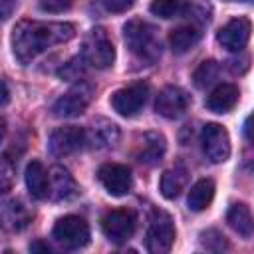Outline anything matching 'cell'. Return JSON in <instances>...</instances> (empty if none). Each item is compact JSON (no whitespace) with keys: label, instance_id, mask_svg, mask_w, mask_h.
I'll return each instance as SVG.
<instances>
[{"label":"cell","instance_id":"10","mask_svg":"<svg viewBox=\"0 0 254 254\" xmlns=\"http://www.w3.org/2000/svg\"><path fill=\"white\" fill-rule=\"evenodd\" d=\"M85 143H87L85 129L75 127V125H64V127H58V129L50 135L48 147H50V153H52V155H56V157H65V155L77 153Z\"/></svg>","mask_w":254,"mask_h":254},{"label":"cell","instance_id":"34","mask_svg":"<svg viewBox=\"0 0 254 254\" xmlns=\"http://www.w3.org/2000/svg\"><path fill=\"white\" fill-rule=\"evenodd\" d=\"M228 2H254V0H228Z\"/></svg>","mask_w":254,"mask_h":254},{"label":"cell","instance_id":"33","mask_svg":"<svg viewBox=\"0 0 254 254\" xmlns=\"http://www.w3.org/2000/svg\"><path fill=\"white\" fill-rule=\"evenodd\" d=\"M2 85H4V97H2V105H6V103H8V97H10V91H8V83H6V79L2 81Z\"/></svg>","mask_w":254,"mask_h":254},{"label":"cell","instance_id":"27","mask_svg":"<svg viewBox=\"0 0 254 254\" xmlns=\"http://www.w3.org/2000/svg\"><path fill=\"white\" fill-rule=\"evenodd\" d=\"M85 62H83V58H73L71 62H67L62 69H60V75L64 77V79H69V81H75V79H79L81 75H83V71H85Z\"/></svg>","mask_w":254,"mask_h":254},{"label":"cell","instance_id":"6","mask_svg":"<svg viewBox=\"0 0 254 254\" xmlns=\"http://www.w3.org/2000/svg\"><path fill=\"white\" fill-rule=\"evenodd\" d=\"M91 97H93V87L87 81H77L54 103L52 111L56 117H62V119L77 117L87 109V105L91 103Z\"/></svg>","mask_w":254,"mask_h":254},{"label":"cell","instance_id":"15","mask_svg":"<svg viewBox=\"0 0 254 254\" xmlns=\"http://www.w3.org/2000/svg\"><path fill=\"white\" fill-rule=\"evenodd\" d=\"M77 192V183L69 175L67 169L56 165L50 169V198L52 200H67Z\"/></svg>","mask_w":254,"mask_h":254},{"label":"cell","instance_id":"32","mask_svg":"<svg viewBox=\"0 0 254 254\" xmlns=\"http://www.w3.org/2000/svg\"><path fill=\"white\" fill-rule=\"evenodd\" d=\"M30 252H44V254H50L52 250H50V246H48L44 240H34V242L30 244Z\"/></svg>","mask_w":254,"mask_h":254},{"label":"cell","instance_id":"3","mask_svg":"<svg viewBox=\"0 0 254 254\" xmlns=\"http://www.w3.org/2000/svg\"><path fill=\"white\" fill-rule=\"evenodd\" d=\"M81 58L95 69H107L115 62V48L103 28H93L81 46Z\"/></svg>","mask_w":254,"mask_h":254},{"label":"cell","instance_id":"14","mask_svg":"<svg viewBox=\"0 0 254 254\" xmlns=\"http://www.w3.org/2000/svg\"><path fill=\"white\" fill-rule=\"evenodd\" d=\"M167 151V141L161 133L157 131H147L141 135L137 149H135V159L143 165H157Z\"/></svg>","mask_w":254,"mask_h":254},{"label":"cell","instance_id":"19","mask_svg":"<svg viewBox=\"0 0 254 254\" xmlns=\"http://www.w3.org/2000/svg\"><path fill=\"white\" fill-rule=\"evenodd\" d=\"M226 222L240 236H252L254 234V216H252L250 208L242 202H234V204L228 206Z\"/></svg>","mask_w":254,"mask_h":254},{"label":"cell","instance_id":"29","mask_svg":"<svg viewBox=\"0 0 254 254\" xmlns=\"http://www.w3.org/2000/svg\"><path fill=\"white\" fill-rule=\"evenodd\" d=\"M133 4L135 0H103V6L109 12H127Z\"/></svg>","mask_w":254,"mask_h":254},{"label":"cell","instance_id":"13","mask_svg":"<svg viewBox=\"0 0 254 254\" xmlns=\"http://www.w3.org/2000/svg\"><path fill=\"white\" fill-rule=\"evenodd\" d=\"M250 32H252V26L246 18L238 16V18H232L228 20L216 34V40L218 44L228 50V52H240L248 40H250Z\"/></svg>","mask_w":254,"mask_h":254},{"label":"cell","instance_id":"28","mask_svg":"<svg viewBox=\"0 0 254 254\" xmlns=\"http://www.w3.org/2000/svg\"><path fill=\"white\" fill-rule=\"evenodd\" d=\"M71 4H73V0H40V8L44 12H50V14L65 12L71 8Z\"/></svg>","mask_w":254,"mask_h":254},{"label":"cell","instance_id":"4","mask_svg":"<svg viewBox=\"0 0 254 254\" xmlns=\"http://www.w3.org/2000/svg\"><path fill=\"white\" fill-rule=\"evenodd\" d=\"M175 224L169 212L155 208L149 220V228H147V238H145V246L149 252L153 254H165L171 250L173 242H175Z\"/></svg>","mask_w":254,"mask_h":254},{"label":"cell","instance_id":"5","mask_svg":"<svg viewBox=\"0 0 254 254\" xmlns=\"http://www.w3.org/2000/svg\"><path fill=\"white\" fill-rule=\"evenodd\" d=\"M56 242L67 250H79L89 242V226L81 216L67 214L62 216L52 230Z\"/></svg>","mask_w":254,"mask_h":254},{"label":"cell","instance_id":"16","mask_svg":"<svg viewBox=\"0 0 254 254\" xmlns=\"http://www.w3.org/2000/svg\"><path fill=\"white\" fill-rule=\"evenodd\" d=\"M85 135H87V145L93 147V149H107V147H113L119 141L117 125L107 121V119L93 121V125L85 131Z\"/></svg>","mask_w":254,"mask_h":254},{"label":"cell","instance_id":"8","mask_svg":"<svg viewBox=\"0 0 254 254\" xmlns=\"http://www.w3.org/2000/svg\"><path fill=\"white\" fill-rule=\"evenodd\" d=\"M147 97H149V85L145 81H137L117 89L111 95V107L123 117H133L143 109Z\"/></svg>","mask_w":254,"mask_h":254},{"label":"cell","instance_id":"7","mask_svg":"<svg viewBox=\"0 0 254 254\" xmlns=\"http://www.w3.org/2000/svg\"><path fill=\"white\" fill-rule=\"evenodd\" d=\"M135 226H137V220H135V214L131 210H125V208H115V210H109L103 218H101V230L105 234V238L113 244H123L127 242L133 232H135Z\"/></svg>","mask_w":254,"mask_h":254},{"label":"cell","instance_id":"17","mask_svg":"<svg viewBox=\"0 0 254 254\" xmlns=\"http://www.w3.org/2000/svg\"><path fill=\"white\" fill-rule=\"evenodd\" d=\"M26 187L34 198H46L50 196V173L40 161H30L24 173Z\"/></svg>","mask_w":254,"mask_h":254},{"label":"cell","instance_id":"30","mask_svg":"<svg viewBox=\"0 0 254 254\" xmlns=\"http://www.w3.org/2000/svg\"><path fill=\"white\" fill-rule=\"evenodd\" d=\"M10 183H12V167L8 165V157L4 155V159H2V189L8 190Z\"/></svg>","mask_w":254,"mask_h":254},{"label":"cell","instance_id":"18","mask_svg":"<svg viewBox=\"0 0 254 254\" xmlns=\"http://www.w3.org/2000/svg\"><path fill=\"white\" fill-rule=\"evenodd\" d=\"M238 95L240 93H238V87L236 85H232V83H220L206 97V107L212 113H228L236 105Z\"/></svg>","mask_w":254,"mask_h":254},{"label":"cell","instance_id":"31","mask_svg":"<svg viewBox=\"0 0 254 254\" xmlns=\"http://www.w3.org/2000/svg\"><path fill=\"white\" fill-rule=\"evenodd\" d=\"M242 131H244V137L254 145V113L252 115H248L246 117V121H244V127H242Z\"/></svg>","mask_w":254,"mask_h":254},{"label":"cell","instance_id":"22","mask_svg":"<svg viewBox=\"0 0 254 254\" xmlns=\"http://www.w3.org/2000/svg\"><path fill=\"white\" fill-rule=\"evenodd\" d=\"M2 216H4V222L6 226H10L12 230H24L32 218H34V212L22 202V200H8L4 204V210H2Z\"/></svg>","mask_w":254,"mask_h":254},{"label":"cell","instance_id":"20","mask_svg":"<svg viewBox=\"0 0 254 254\" xmlns=\"http://www.w3.org/2000/svg\"><path fill=\"white\" fill-rule=\"evenodd\" d=\"M200 36H202V32L194 24L179 26V28H175L169 34V44H171V48H173L175 54H185V52H189L190 48H194L198 44Z\"/></svg>","mask_w":254,"mask_h":254},{"label":"cell","instance_id":"12","mask_svg":"<svg viewBox=\"0 0 254 254\" xmlns=\"http://www.w3.org/2000/svg\"><path fill=\"white\" fill-rule=\"evenodd\" d=\"M189 95L183 87L177 85H167L159 91L157 101H155V111L163 115L165 119H177L189 109Z\"/></svg>","mask_w":254,"mask_h":254},{"label":"cell","instance_id":"1","mask_svg":"<svg viewBox=\"0 0 254 254\" xmlns=\"http://www.w3.org/2000/svg\"><path fill=\"white\" fill-rule=\"evenodd\" d=\"M75 28L67 22H34L22 20L12 32V50L20 64H30L52 46L71 40Z\"/></svg>","mask_w":254,"mask_h":254},{"label":"cell","instance_id":"24","mask_svg":"<svg viewBox=\"0 0 254 254\" xmlns=\"http://www.w3.org/2000/svg\"><path fill=\"white\" fill-rule=\"evenodd\" d=\"M190 10H192V0H153L151 2V12L165 20L190 16Z\"/></svg>","mask_w":254,"mask_h":254},{"label":"cell","instance_id":"25","mask_svg":"<svg viewBox=\"0 0 254 254\" xmlns=\"http://www.w3.org/2000/svg\"><path fill=\"white\" fill-rule=\"evenodd\" d=\"M198 242L204 250H210V252H222V250H228V240L226 236L216 230V228H208V230H202L198 234Z\"/></svg>","mask_w":254,"mask_h":254},{"label":"cell","instance_id":"9","mask_svg":"<svg viewBox=\"0 0 254 254\" xmlns=\"http://www.w3.org/2000/svg\"><path fill=\"white\" fill-rule=\"evenodd\" d=\"M200 145L210 163H224L230 157L228 131L218 123H206L200 133Z\"/></svg>","mask_w":254,"mask_h":254},{"label":"cell","instance_id":"21","mask_svg":"<svg viewBox=\"0 0 254 254\" xmlns=\"http://www.w3.org/2000/svg\"><path fill=\"white\" fill-rule=\"evenodd\" d=\"M212 198H214V183H212V179H200L190 187L189 196H187V204H189V208L192 212H200V210L208 208Z\"/></svg>","mask_w":254,"mask_h":254},{"label":"cell","instance_id":"23","mask_svg":"<svg viewBox=\"0 0 254 254\" xmlns=\"http://www.w3.org/2000/svg\"><path fill=\"white\" fill-rule=\"evenodd\" d=\"M187 181H189V173L185 167H173L165 171L161 177V194L169 200L177 198L187 187Z\"/></svg>","mask_w":254,"mask_h":254},{"label":"cell","instance_id":"2","mask_svg":"<svg viewBox=\"0 0 254 254\" xmlns=\"http://www.w3.org/2000/svg\"><path fill=\"white\" fill-rule=\"evenodd\" d=\"M123 38L131 54H135L143 62H155L161 56V42L157 36V28L139 18L129 20L123 26Z\"/></svg>","mask_w":254,"mask_h":254},{"label":"cell","instance_id":"26","mask_svg":"<svg viewBox=\"0 0 254 254\" xmlns=\"http://www.w3.org/2000/svg\"><path fill=\"white\" fill-rule=\"evenodd\" d=\"M216 73H218V64L212 62V60H204V62L194 69V73H192V81H194L196 87L202 89V87L210 85V83L216 79Z\"/></svg>","mask_w":254,"mask_h":254},{"label":"cell","instance_id":"11","mask_svg":"<svg viewBox=\"0 0 254 254\" xmlns=\"http://www.w3.org/2000/svg\"><path fill=\"white\" fill-rule=\"evenodd\" d=\"M97 179L111 196H125L131 190V171L119 163H105L97 171Z\"/></svg>","mask_w":254,"mask_h":254}]
</instances>
